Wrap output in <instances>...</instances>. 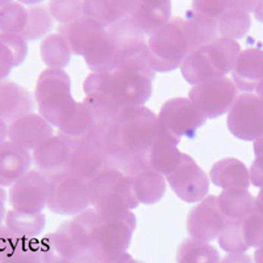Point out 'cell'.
<instances>
[{
	"label": "cell",
	"mask_w": 263,
	"mask_h": 263,
	"mask_svg": "<svg viewBox=\"0 0 263 263\" xmlns=\"http://www.w3.org/2000/svg\"><path fill=\"white\" fill-rule=\"evenodd\" d=\"M156 71L150 62L147 44L124 49L116 69L90 74L83 83V103L98 123L108 124L128 108L142 107L153 93Z\"/></svg>",
	"instance_id": "6da1fadb"
},
{
	"label": "cell",
	"mask_w": 263,
	"mask_h": 263,
	"mask_svg": "<svg viewBox=\"0 0 263 263\" xmlns=\"http://www.w3.org/2000/svg\"><path fill=\"white\" fill-rule=\"evenodd\" d=\"M159 136L158 116L146 107H132L105 125L104 149L111 167L128 175L149 168V152Z\"/></svg>",
	"instance_id": "7a4b0ae2"
},
{
	"label": "cell",
	"mask_w": 263,
	"mask_h": 263,
	"mask_svg": "<svg viewBox=\"0 0 263 263\" xmlns=\"http://www.w3.org/2000/svg\"><path fill=\"white\" fill-rule=\"evenodd\" d=\"M86 215L88 222L87 251L109 257L125 254L137 225L132 211L99 213L95 210H87Z\"/></svg>",
	"instance_id": "3957f363"
},
{
	"label": "cell",
	"mask_w": 263,
	"mask_h": 263,
	"mask_svg": "<svg viewBox=\"0 0 263 263\" xmlns=\"http://www.w3.org/2000/svg\"><path fill=\"white\" fill-rule=\"evenodd\" d=\"M241 51L237 41L218 37L210 45L187 55L180 66L183 78L191 86L227 78V75L234 70Z\"/></svg>",
	"instance_id": "277c9868"
},
{
	"label": "cell",
	"mask_w": 263,
	"mask_h": 263,
	"mask_svg": "<svg viewBox=\"0 0 263 263\" xmlns=\"http://www.w3.org/2000/svg\"><path fill=\"white\" fill-rule=\"evenodd\" d=\"M34 99L40 115L58 129L78 105L71 95V79L65 70H44L37 79Z\"/></svg>",
	"instance_id": "5b68a950"
},
{
	"label": "cell",
	"mask_w": 263,
	"mask_h": 263,
	"mask_svg": "<svg viewBox=\"0 0 263 263\" xmlns=\"http://www.w3.org/2000/svg\"><path fill=\"white\" fill-rule=\"evenodd\" d=\"M87 184L92 210L99 213L132 211L140 205L133 192L130 175L117 168H105Z\"/></svg>",
	"instance_id": "8992f818"
},
{
	"label": "cell",
	"mask_w": 263,
	"mask_h": 263,
	"mask_svg": "<svg viewBox=\"0 0 263 263\" xmlns=\"http://www.w3.org/2000/svg\"><path fill=\"white\" fill-rule=\"evenodd\" d=\"M147 49L150 62L156 72L180 69L190 54L183 17L173 18L164 27L153 33L147 41Z\"/></svg>",
	"instance_id": "52a82bcc"
},
{
	"label": "cell",
	"mask_w": 263,
	"mask_h": 263,
	"mask_svg": "<svg viewBox=\"0 0 263 263\" xmlns=\"http://www.w3.org/2000/svg\"><path fill=\"white\" fill-rule=\"evenodd\" d=\"M107 124H99L90 137L71 146L69 174L88 183L91 179L111 167L104 149V130Z\"/></svg>",
	"instance_id": "ba28073f"
},
{
	"label": "cell",
	"mask_w": 263,
	"mask_h": 263,
	"mask_svg": "<svg viewBox=\"0 0 263 263\" xmlns=\"http://www.w3.org/2000/svg\"><path fill=\"white\" fill-rule=\"evenodd\" d=\"M159 128L163 133L180 142L182 138L195 137L196 132L206 123V117L185 98H174L161 107Z\"/></svg>",
	"instance_id": "9c48e42d"
},
{
	"label": "cell",
	"mask_w": 263,
	"mask_h": 263,
	"mask_svg": "<svg viewBox=\"0 0 263 263\" xmlns=\"http://www.w3.org/2000/svg\"><path fill=\"white\" fill-rule=\"evenodd\" d=\"M91 205L88 184L71 174L50 180L48 208L61 216H77Z\"/></svg>",
	"instance_id": "30bf717a"
},
{
	"label": "cell",
	"mask_w": 263,
	"mask_h": 263,
	"mask_svg": "<svg viewBox=\"0 0 263 263\" xmlns=\"http://www.w3.org/2000/svg\"><path fill=\"white\" fill-rule=\"evenodd\" d=\"M238 98V88L232 79L221 78L192 86L190 102L206 117L217 119L229 112Z\"/></svg>",
	"instance_id": "8fae6325"
},
{
	"label": "cell",
	"mask_w": 263,
	"mask_h": 263,
	"mask_svg": "<svg viewBox=\"0 0 263 263\" xmlns=\"http://www.w3.org/2000/svg\"><path fill=\"white\" fill-rule=\"evenodd\" d=\"M227 125L238 140L254 142L263 135V102L257 93H241L228 112Z\"/></svg>",
	"instance_id": "7c38bea8"
},
{
	"label": "cell",
	"mask_w": 263,
	"mask_h": 263,
	"mask_svg": "<svg viewBox=\"0 0 263 263\" xmlns=\"http://www.w3.org/2000/svg\"><path fill=\"white\" fill-rule=\"evenodd\" d=\"M50 180L40 171L30 170L9 190L12 210L23 213H42L48 205Z\"/></svg>",
	"instance_id": "4fadbf2b"
},
{
	"label": "cell",
	"mask_w": 263,
	"mask_h": 263,
	"mask_svg": "<svg viewBox=\"0 0 263 263\" xmlns=\"http://www.w3.org/2000/svg\"><path fill=\"white\" fill-rule=\"evenodd\" d=\"M171 190L185 203H200L210 191V178L190 156L183 153L182 162L166 177Z\"/></svg>",
	"instance_id": "5bb4252c"
},
{
	"label": "cell",
	"mask_w": 263,
	"mask_h": 263,
	"mask_svg": "<svg viewBox=\"0 0 263 263\" xmlns=\"http://www.w3.org/2000/svg\"><path fill=\"white\" fill-rule=\"evenodd\" d=\"M225 221L218 205V196H206L195 205L187 217V232L192 239L210 243L217 238Z\"/></svg>",
	"instance_id": "9a60e30c"
},
{
	"label": "cell",
	"mask_w": 263,
	"mask_h": 263,
	"mask_svg": "<svg viewBox=\"0 0 263 263\" xmlns=\"http://www.w3.org/2000/svg\"><path fill=\"white\" fill-rule=\"evenodd\" d=\"M71 147L60 136H51L33 150V162L37 171L49 180L69 173Z\"/></svg>",
	"instance_id": "2e32d148"
},
{
	"label": "cell",
	"mask_w": 263,
	"mask_h": 263,
	"mask_svg": "<svg viewBox=\"0 0 263 263\" xmlns=\"http://www.w3.org/2000/svg\"><path fill=\"white\" fill-rule=\"evenodd\" d=\"M54 126L40 114H29L20 117L8 125L9 142L25 150H34L44 141L50 138Z\"/></svg>",
	"instance_id": "e0dca14e"
},
{
	"label": "cell",
	"mask_w": 263,
	"mask_h": 263,
	"mask_svg": "<svg viewBox=\"0 0 263 263\" xmlns=\"http://www.w3.org/2000/svg\"><path fill=\"white\" fill-rule=\"evenodd\" d=\"M107 29L92 18L84 17L58 28V34L63 37L74 55L84 57L99 40L105 34Z\"/></svg>",
	"instance_id": "ac0fdd59"
},
{
	"label": "cell",
	"mask_w": 263,
	"mask_h": 263,
	"mask_svg": "<svg viewBox=\"0 0 263 263\" xmlns=\"http://www.w3.org/2000/svg\"><path fill=\"white\" fill-rule=\"evenodd\" d=\"M34 102V96L25 87L7 79L0 82V120L11 124L32 114Z\"/></svg>",
	"instance_id": "d6986e66"
},
{
	"label": "cell",
	"mask_w": 263,
	"mask_h": 263,
	"mask_svg": "<svg viewBox=\"0 0 263 263\" xmlns=\"http://www.w3.org/2000/svg\"><path fill=\"white\" fill-rule=\"evenodd\" d=\"M171 13L173 7L168 0H140L136 2L130 18L145 36H152L171 21Z\"/></svg>",
	"instance_id": "ffe728a7"
},
{
	"label": "cell",
	"mask_w": 263,
	"mask_h": 263,
	"mask_svg": "<svg viewBox=\"0 0 263 263\" xmlns=\"http://www.w3.org/2000/svg\"><path fill=\"white\" fill-rule=\"evenodd\" d=\"M232 81L238 91L250 93L257 90L263 82V50L249 48L241 51L234 70L232 71Z\"/></svg>",
	"instance_id": "44dd1931"
},
{
	"label": "cell",
	"mask_w": 263,
	"mask_h": 263,
	"mask_svg": "<svg viewBox=\"0 0 263 263\" xmlns=\"http://www.w3.org/2000/svg\"><path fill=\"white\" fill-rule=\"evenodd\" d=\"M33 158L28 150L7 142L0 149V187H12L30 171Z\"/></svg>",
	"instance_id": "7402d4cb"
},
{
	"label": "cell",
	"mask_w": 263,
	"mask_h": 263,
	"mask_svg": "<svg viewBox=\"0 0 263 263\" xmlns=\"http://www.w3.org/2000/svg\"><path fill=\"white\" fill-rule=\"evenodd\" d=\"M135 4L132 0H88L84 2V16L108 29L129 17Z\"/></svg>",
	"instance_id": "603a6c76"
},
{
	"label": "cell",
	"mask_w": 263,
	"mask_h": 263,
	"mask_svg": "<svg viewBox=\"0 0 263 263\" xmlns=\"http://www.w3.org/2000/svg\"><path fill=\"white\" fill-rule=\"evenodd\" d=\"M212 183L222 190H249L251 185L250 173L246 164L237 158H224L216 162L211 168Z\"/></svg>",
	"instance_id": "cb8c5ba5"
},
{
	"label": "cell",
	"mask_w": 263,
	"mask_h": 263,
	"mask_svg": "<svg viewBox=\"0 0 263 263\" xmlns=\"http://www.w3.org/2000/svg\"><path fill=\"white\" fill-rule=\"evenodd\" d=\"M178 141L171 138L159 128V136L149 152V168L161 175H170L182 162L183 153L178 149Z\"/></svg>",
	"instance_id": "d4e9b609"
},
{
	"label": "cell",
	"mask_w": 263,
	"mask_h": 263,
	"mask_svg": "<svg viewBox=\"0 0 263 263\" xmlns=\"http://www.w3.org/2000/svg\"><path fill=\"white\" fill-rule=\"evenodd\" d=\"M123 50L124 49L105 32L104 36L84 55V62L95 74L109 72L119 65Z\"/></svg>",
	"instance_id": "484cf974"
},
{
	"label": "cell",
	"mask_w": 263,
	"mask_h": 263,
	"mask_svg": "<svg viewBox=\"0 0 263 263\" xmlns=\"http://www.w3.org/2000/svg\"><path fill=\"white\" fill-rule=\"evenodd\" d=\"M183 20H184V30L187 41H189L190 53L210 45L220 37L217 20L215 18L197 15L190 9Z\"/></svg>",
	"instance_id": "4316f807"
},
{
	"label": "cell",
	"mask_w": 263,
	"mask_h": 263,
	"mask_svg": "<svg viewBox=\"0 0 263 263\" xmlns=\"http://www.w3.org/2000/svg\"><path fill=\"white\" fill-rule=\"evenodd\" d=\"M99 124L100 123H98L92 112L83 103H78L71 116L60 128L58 136L62 137L71 147L81 141L86 140L87 137H90Z\"/></svg>",
	"instance_id": "83f0119b"
},
{
	"label": "cell",
	"mask_w": 263,
	"mask_h": 263,
	"mask_svg": "<svg viewBox=\"0 0 263 263\" xmlns=\"http://www.w3.org/2000/svg\"><path fill=\"white\" fill-rule=\"evenodd\" d=\"M132 187L138 203L153 205L163 199L166 194V182L163 175L152 168H145L130 175Z\"/></svg>",
	"instance_id": "f1b7e54d"
},
{
	"label": "cell",
	"mask_w": 263,
	"mask_h": 263,
	"mask_svg": "<svg viewBox=\"0 0 263 263\" xmlns=\"http://www.w3.org/2000/svg\"><path fill=\"white\" fill-rule=\"evenodd\" d=\"M39 242L42 263H72L79 255L77 246L61 230L46 234Z\"/></svg>",
	"instance_id": "f546056e"
},
{
	"label": "cell",
	"mask_w": 263,
	"mask_h": 263,
	"mask_svg": "<svg viewBox=\"0 0 263 263\" xmlns=\"http://www.w3.org/2000/svg\"><path fill=\"white\" fill-rule=\"evenodd\" d=\"M218 205L225 218L243 220L255 211V197L249 190H222L218 195Z\"/></svg>",
	"instance_id": "4dcf8cb0"
},
{
	"label": "cell",
	"mask_w": 263,
	"mask_h": 263,
	"mask_svg": "<svg viewBox=\"0 0 263 263\" xmlns=\"http://www.w3.org/2000/svg\"><path fill=\"white\" fill-rule=\"evenodd\" d=\"M46 216L44 213H23L9 210L4 227L18 238H37L45 229Z\"/></svg>",
	"instance_id": "1f68e13d"
},
{
	"label": "cell",
	"mask_w": 263,
	"mask_h": 263,
	"mask_svg": "<svg viewBox=\"0 0 263 263\" xmlns=\"http://www.w3.org/2000/svg\"><path fill=\"white\" fill-rule=\"evenodd\" d=\"M40 53H41L42 62L45 63L49 69L53 70L66 69L72 55L69 45L58 33L49 34L44 39L40 46Z\"/></svg>",
	"instance_id": "d6a6232c"
},
{
	"label": "cell",
	"mask_w": 263,
	"mask_h": 263,
	"mask_svg": "<svg viewBox=\"0 0 263 263\" xmlns=\"http://www.w3.org/2000/svg\"><path fill=\"white\" fill-rule=\"evenodd\" d=\"M220 253L211 243L184 239L177 251V263H220Z\"/></svg>",
	"instance_id": "836d02e7"
},
{
	"label": "cell",
	"mask_w": 263,
	"mask_h": 263,
	"mask_svg": "<svg viewBox=\"0 0 263 263\" xmlns=\"http://www.w3.org/2000/svg\"><path fill=\"white\" fill-rule=\"evenodd\" d=\"M218 36L222 39L241 40L246 36L251 28L250 13L237 9H227L217 20Z\"/></svg>",
	"instance_id": "e575fe53"
},
{
	"label": "cell",
	"mask_w": 263,
	"mask_h": 263,
	"mask_svg": "<svg viewBox=\"0 0 263 263\" xmlns=\"http://www.w3.org/2000/svg\"><path fill=\"white\" fill-rule=\"evenodd\" d=\"M28 18L29 12L27 7L9 2L6 7L0 8V32L23 36V33L27 29Z\"/></svg>",
	"instance_id": "d590c367"
},
{
	"label": "cell",
	"mask_w": 263,
	"mask_h": 263,
	"mask_svg": "<svg viewBox=\"0 0 263 263\" xmlns=\"http://www.w3.org/2000/svg\"><path fill=\"white\" fill-rule=\"evenodd\" d=\"M220 248L229 253H246L249 250L242 233V220L225 218L224 225L217 236Z\"/></svg>",
	"instance_id": "8d00e7d4"
},
{
	"label": "cell",
	"mask_w": 263,
	"mask_h": 263,
	"mask_svg": "<svg viewBox=\"0 0 263 263\" xmlns=\"http://www.w3.org/2000/svg\"><path fill=\"white\" fill-rule=\"evenodd\" d=\"M29 18L25 32L23 33L24 40H39L48 34L53 28V17H51L49 9L44 7H28Z\"/></svg>",
	"instance_id": "74e56055"
},
{
	"label": "cell",
	"mask_w": 263,
	"mask_h": 263,
	"mask_svg": "<svg viewBox=\"0 0 263 263\" xmlns=\"http://www.w3.org/2000/svg\"><path fill=\"white\" fill-rule=\"evenodd\" d=\"M49 12L51 17L62 24L84 17V2L82 0H55L49 3Z\"/></svg>",
	"instance_id": "f35d334b"
},
{
	"label": "cell",
	"mask_w": 263,
	"mask_h": 263,
	"mask_svg": "<svg viewBox=\"0 0 263 263\" xmlns=\"http://www.w3.org/2000/svg\"><path fill=\"white\" fill-rule=\"evenodd\" d=\"M242 233L248 248H263V213L254 211L242 220Z\"/></svg>",
	"instance_id": "ab89813d"
},
{
	"label": "cell",
	"mask_w": 263,
	"mask_h": 263,
	"mask_svg": "<svg viewBox=\"0 0 263 263\" xmlns=\"http://www.w3.org/2000/svg\"><path fill=\"white\" fill-rule=\"evenodd\" d=\"M3 263H42L37 238H21L12 254Z\"/></svg>",
	"instance_id": "60d3db41"
},
{
	"label": "cell",
	"mask_w": 263,
	"mask_h": 263,
	"mask_svg": "<svg viewBox=\"0 0 263 263\" xmlns=\"http://www.w3.org/2000/svg\"><path fill=\"white\" fill-rule=\"evenodd\" d=\"M227 9L228 4L224 0H197L192 2L191 4V11H194L195 13L215 20H218L220 16L224 15Z\"/></svg>",
	"instance_id": "b9f144b4"
},
{
	"label": "cell",
	"mask_w": 263,
	"mask_h": 263,
	"mask_svg": "<svg viewBox=\"0 0 263 263\" xmlns=\"http://www.w3.org/2000/svg\"><path fill=\"white\" fill-rule=\"evenodd\" d=\"M0 41L3 42L4 45L9 49V51L12 53L16 67H18V66L24 63L25 58L28 55L27 40H24L21 36H17V34H6V33H2L0 34Z\"/></svg>",
	"instance_id": "7bdbcfd3"
},
{
	"label": "cell",
	"mask_w": 263,
	"mask_h": 263,
	"mask_svg": "<svg viewBox=\"0 0 263 263\" xmlns=\"http://www.w3.org/2000/svg\"><path fill=\"white\" fill-rule=\"evenodd\" d=\"M132 258L133 257L128 253L123 255H117V257H109V255L99 254L95 251H84L75 258L72 263H125Z\"/></svg>",
	"instance_id": "ee69618b"
},
{
	"label": "cell",
	"mask_w": 263,
	"mask_h": 263,
	"mask_svg": "<svg viewBox=\"0 0 263 263\" xmlns=\"http://www.w3.org/2000/svg\"><path fill=\"white\" fill-rule=\"evenodd\" d=\"M20 239L21 238L11 233L6 227H0V263H3L12 254V251L20 242Z\"/></svg>",
	"instance_id": "f6af8a7d"
},
{
	"label": "cell",
	"mask_w": 263,
	"mask_h": 263,
	"mask_svg": "<svg viewBox=\"0 0 263 263\" xmlns=\"http://www.w3.org/2000/svg\"><path fill=\"white\" fill-rule=\"evenodd\" d=\"M15 67L16 65L12 53L0 41V82L6 81Z\"/></svg>",
	"instance_id": "bcb514c9"
},
{
	"label": "cell",
	"mask_w": 263,
	"mask_h": 263,
	"mask_svg": "<svg viewBox=\"0 0 263 263\" xmlns=\"http://www.w3.org/2000/svg\"><path fill=\"white\" fill-rule=\"evenodd\" d=\"M250 182L251 185L257 189H263V158L257 157L250 166Z\"/></svg>",
	"instance_id": "7dc6e473"
},
{
	"label": "cell",
	"mask_w": 263,
	"mask_h": 263,
	"mask_svg": "<svg viewBox=\"0 0 263 263\" xmlns=\"http://www.w3.org/2000/svg\"><path fill=\"white\" fill-rule=\"evenodd\" d=\"M228 9H237L248 13H254L258 6V0H234V2H227Z\"/></svg>",
	"instance_id": "c3c4849f"
},
{
	"label": "cell",
	"mask_w": 263,
	"mask_h": 263,
	"mask_svg": "<svg viewBox=\"0 0 263 263\" xmlns=\"http://www.w3.org/2000/svg\"><path fill=\"white\" fill-rule=\"evenodd\" d=\"M220 263H254L246 253H229Z\"/></svg>",
	"instance_id": "681fc988"
},
{
	"label": "cell",
	"mask_w": 263,
	"mask_h": 263,
	"mask_svg": "<svg viewBox=\"0 0 263 263\" xmlns=\"http://www.w3.org/2000/svg\"><path fill=\"white\" fill-rule=\"evenodd\" d=\"M6 201H7V192L4 191L3 187H0V227H3V222L6 220Z\"/></svg>",
	"instance_id": "f907efd6"
},
{
	"label": "cell",
	"mask_w": 263,
	"mask_h": 263,
	"mask_svg": "<svg viewBox=\"0 0 263 263\" xmlns=\"http://www.w3.org/2000/svg\"><path fill=\"white\" fill-rule=\"evenodd\" d=\"M7 138H8V125L6 121L0 120V149L7 144Z\"/></svg>",
	"instance_id": "816d5d0a"
},
{
	"label": "cell",
	"mask_w": 263,
	"mask_h": 263,
	"mask_svg": "<svg viewBox=\"0 0 263 263\" xmlns=\"http://www.w3.org/2000/svg\"><path fill=\"white\" fill-rule=\"evenodd\" d=\"M253 149H254L255 158H257V157L263 158V135L259 136V137L254 141V144H253Z\"/></svg>",
	"instance_id": "f5cc1de1"
},
{
	"label": "cell",
	"mask_w": 263,
	"mask_h": 263,
	"mask_svg": "<svg viewBox=\"0 0 263 263\" xmlns=\"http://www.w3.org/2000/svg\"><path fill=\"white\" fill-rule=\"evenodd\" d=\"M255 211L263 213V189L259 190L257 197H255Z\"/></svg>",
	"instance_id": "db71d44e"
},
{
	"label": "cell",
	"mask_w": 263,
	"mask_h": 263,
	"mask_svg": "<svg viewBox=\"0 0 263 263\" xmlns=\"http://www.w3.org/2000/svg\"><path fill=\"white\" fill-rule=\"evenodd\" d=\"M254 17L263 24V0L258 2V6L254 11Z\"/></svg>",
	"instance_id": "11a10c76"
},
{
	"label": "cell",
	"mask_w": 263,
	"mask_h": 263,
	"mask_svg": "<svg viewBox=\"0 0 263 263\" xmlns=\"http://www.w3.org/2000/svg\"><path fill=\"white\" fill-rule=\"evenodd\" d=\"M254 263H263V248L254 251Z\"/></svg>",
	"instance_id": "9f6ffc18"
},
{
	"label": "cell",
	"mask_w": 263,
	"mask_h": 263,
	"mask_svg": "<svg viewBox=\"0 0 263 263\" xmlns=\"http://www.w3.org/2000/svg\"><path fill=\"white\" fill-rule=\"evenodd\" d=\"M255 93L259 96V99L263 102V82H260L259 86L257 87V90H255Z\"/></svg>",
	"instance_id": "6f0895ef"
},
{
	"label": "cell",
	"mask_w": 263,
	"mask_h": 263,
	"mask_svg": "<svg viewBox=\"0 0 263 263\" xmlns=\"http://www.w3.org/2000/svg\"><path fill=\"white\" fill-rule=\"evenodd\" d=\"M125 263H145V262H141V260H137V259H133V258H132V259H129L128 262H125Z\"/></svg>",
	"instance_id": "680465c9"
},
{
	"label": "cell",
	"mask_w": 263,
	"mask_h": 263,
	"mask_svg": "<svg viewBox=\"0 0 263 263\" xmlns=\"http://www.w3.org/2000/svg\"><path fill=\"white\" fill-rule=\"evenodd\" d=\"M0 34H2V32H0Z\"/></svg>",
	"instance_id": "91938a15"
}]
</instances>
